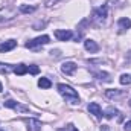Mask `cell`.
<instances>
[{"instance_id": "cell-20", "label": "cell", "mask_w": 131, "mask_h": 131, "mask_svg": "<svg viewBox=\"0 0 131 131\" xmlns=\"http://www.w3.org/2000/svg\"><path fill=\"white\" fill-rule=\"evenodd\" d=\"M121 93H122L121 90H116V89H114V90H107V92H105V96H107V98H116V96H119Z\"/></svg>"}, {"instance_id": "cell-13", "label": "cell", "mask_w": 131, "mask_h": 131, "mask_svg": "<svg viewBox=\"0 0 131 131\" xmlns=\"http://www.w3.org/2000/svg\"><path fill=\"white\" fill-rule=\"evenodd\" d=\"M29 72V66H25V64H18L17 67H14V73L17 76H23Z\"/></svg>"}, {"instance_id": "cell-24", "label": "cell", "mask_w": 131, "mask_h": 131, "mask_svg": "<svg viewBox=\"0 0 131 131\" xmlns=\"http://www.w3.org/2000/svg\"><path fill=\"white\" fill-rule=\"evenodd\" d=\"M124 130H125V131H131V121L125 122V125H124Z\"/></svg>"}, {"instance_id": "cell-18", "label": "cell", "mask_w": 131, "mask_h": 131, "mask_svg": "<svg viewBox=\"0 0 131 131\" xmlns=\"http://www.w3.org/2000/svg\"><path fill=\"white\" fill-rule=\"evenodd\" d=\"M35 9H37L35 6H28V5H21L20 6V12H23V14H31Z\"/></svg>"}, {"instance_id": "cell-25", "label": "cell", "mask_w": 131, "mask_h": 131, "mask_svg": "<svg viewBox=\"0 0 131 131\" xmlns=\"http://www.w3.org/2000/svg\"><path fill=\"white\" fill-rule=\"evenodd\" d=\"M2 90H3V85H2V82H0V92H2Z\"/></svg>"}, {"instance_id": "cell-12", "label": "cell", "mask_w": 131, "mask_h": 131, "mask_svg": "<svg viewBox=\"0 0 131 131\" xmlns=\"http://www.w3.org/2000/svg\"><path fill=\"white\" fill-rule=\"evenodd\" d=\"M117 25H119L121 32H124L125 29H130V28H131V20H130V18H127V17H122V18H119Z\"/></svg>"}, {"instance_id": "cell-1", "label": "cell", "mask_w": 131, "mask_h": 131, "mask_svg": "<svg viewBox=\"0 0 131 131\" xmlns=\"http://www.w3.org/2000/svg\"><path fill=\"white\" fill-rule=\"evenodd\" d=\"M58 89V93L63 96V98L69 102V104H79V96L76 93V90H73L70 85H66V84H58L57 85Z\"/></svg>"}, {"instance_id": "cell-15", "label": "cell", "mask_w": 131, "mask_h": 131, "mask_svg": "<svg viewBox=\"0 0 131 131\" xmlns=\"http://www.w3.org/2000/svg\"><path fill=\"white\" fill-rule=\"evenodd\" d=\"M9 72H14V67L9 64H5V63H0V73L3 75H8Z\"/></svg>"}, {"instance_id": "cell-16", "label": "cell", "mask_w": 131, "mask_h": 131, "mask_svg": "<svg viewBox=\"0 0 131 131\" xmlns=\"http://www.w3.org/2000/svg\"><path fill=\"white\" fill-rule=\"evenodd\" d=\"M116 114H119V111H117L116 108H113V107L107 108V110H105V113H104V116H105L107 119H111V117H113V116H116Z\"/></svg>"}, {"instance_id": "cell-23", "label": "cell", "mask_w": 131, "mask_h": 131, "mask_svg": "<svg viewBox=\"0 0 131 131\" xmlns=\"http://www.w3.org/2000/svg\"><path fill=\"white\" fill-rule=\"evenodd\" d=\"M58 2H60V0H46V6H49V8H50V6L57 5Z\"/></svg>"}, {"instance_id": "cell-10", "label": "cell", "mask_w": 131, "mask_h": 131, "mask_svg": "<svg viewBox=\"0 0 131 131\" xmlns=\"http://www.w3.org/2000/svg\"><path fill=\"white\" fill-rule=\"evenodd\" d=\"M15 46H17V41H15V40H8V41H5V43H0V52H9V50H12Z\"/></svg>"}, {"instance_id": "cell-27", "label": "cell", "mask_w": 131, "mask_h": 131, "mask_svg": "<svg viewBox=\"0 0 131 131\" xmlns=\"http://www.w3.org/2000/svg\"><path fill=\"white\" fill-rule=\"evenodd\" d=\"M0 131H2V130H0Z\"/></svg>"}, {"instance_id": "cell-7", "label": "cell", "mask_w": 131, "mask_h": 131, "mask_svg": "<svg viewBox=\"0 0 131 131\" xmlns=\"http://www.w3.org/2000/svg\"><path fill=\"white\" fill-rule=\"evenodd\" d=\"M89 111H90V114H93L95 117H98V119H101L102 117V110H101V107H99V104H96V102H90L89 104Z\"/></svg>"}, {"instance_id": "cell-26", "label": "cell", "mask_w": 131, "mask_h": 131, "mask_svg": "<svg viewBox=\"0 0 131 131\" xmlns=\"http://www.w3.org/2000/svg\"><path fill=\"white\" fill-rule=\"evenodd\" d=\"M130 105H131V101H130Z\"/></svg>"}, {"instance_id": "cell-9", "label": "cell", "mask_w": 131, "mask_h": 131, "mask_svg": "<svg viewBox=\"0 0 131 131\" xmlns=\"http://www.w3.org/2000/svg\"><path fill=\"white\" fill-rule=\"evenodd\" d=\"M84 47H85V50H89L90 53H96L99 50L98 43L93 41V40H85V41H84Z\"/></svg>"}, {"instance_id": "cell-14", "label": "cell", "mask_w": 131, "mask_h": 131, "mask_svg": "<svg viewBox=\"0 0 131 131\" xmlns=\"http://www.w3.org/2000/svg\"><path fill=\"white\" fill-rule=\"evenodd\" d=\"M50 85H52V82L47 78H40L38 79V87H41V89H50Z\"/></svg>"}, {"instance_id": "cell-19", "label": "cell", "mask_w": 131, "mask_h": 131, "mask_svg": "<svg viewBox=\"0 0 131 131\" xmlns=\"http://www.w3.org/2000/svg\"><path fill=\"white\" fill-rule=\"evenodd\" d=\"M119 81H121V84H122V85H128V84H131V76H130V75H127V73H124V75L121 76V79H119Z\"/></svg>"}, {"instance_id": "cell-22", "label": "cell", "mask_w": 131, "mask_h": 131, "mask_svg": "<svg viewBox=\"0 0 131 131\" xmlns=\"http://www.w3.org/2000/svg\"><path fill=\"white\" fill-rule=\"evenodd\" d=\"M38 72H40V69L37 66H29V73L31 75H38Z\"/></svg>"}, {"instance_id": "cell-3", "label": "cell", "mask_w": 131, "mask_h": 131, "mask_svg": "<svg viewBox=\"0 0 131 131\" xmlns=\"http://www.w3.org/2000/svg\"><path fill=\"white\" fill-rule=\"evenodd\" d=\"M49 41H50L49 35H41V37H37V38L31 40V41H28V43H26V47H28V49H35V47H38V46L47 44Z\"/></svg>"}, {"instance_id": "cell-17", "label": "cell", "mask_w": 131, "mask_h": 131, "mask_svg": "<svg viewBox=\"0 0 131 131\" xmlns=\"http://www.w3.org/2000/svg\"><path fill=\"white\" fill-rule=\"evenodd\" d=\"M95 76L99 78V79H104V81H111V78H110V75L107 73V72H95Z\"/></svg>"}, {"instance_id": "cell-4", "label": "cell", "mask_w": 131, "mask_h": 131, "mask_svg": "<svg viewBox=\"0 0 131 131\" xmlns=\"http://www.w3.org/2000/svg\"><path fill=\"white\" fill-rule=\"evenodd\" d=\"M107 14H108V8H107V6H99V8H96V9L93 11V18L101 25V23L105 21Z\"/></svg>"}, {"instance_id": "cell-11", "label": "cell", "mask_w": 131, "mask_h": 131, "mask_svg": "<svg viewBox=\"0 0 131 131\" xmlns=\"http://www.w3.org/2000/svg\"><path fill=\"white\" fill-rule=\"evenodd\" d=\"M61 70H63V73H66V75H73L75 70H76V64L72 63V61L64 63V64L61 66Z\"/></svg>"}, {"instance_id": "cell-6", "label": "cell", "mask_w": 131, "mask_h": 131, "mask_svg": "<svg viewBox=\"0 0 131 131\" xmlns=\"http://www.w3.org/2000/svg\"><path fill=\"white\" fill-rule=\"evenodd\" d=\"M55 37H57L60 41H69V40L73 37V32H72V31H66V29H57V31H55Z\"/></svg>"}, {"instance_id": "cell-5", "label": "cell", "mask_w": 131, "mask_h": 131, "mask_svg": "<svg viewBox=\"0 0 131 131\" xmlns=\"http://www.w3.org/2000/svg\"><path fill=\"white\" fill-rule=\"evenodd\" d=\"M5 107L12 108V110H15V111H20V113H25V111L29 110L26 105H21V104H18V102H15V101H12V99H8V101L5 102Z\"/></svg>"}, {"instance_id": "cell-8", "label": "cell", "mask_w": 131, "mask_h": 131, "mask_svg": "<svg viewBox=\"0 0 131 131\" xmlns=\"http://www.w3.org/2000/svg\"><path fill=\"white\" fill-rule=\"evenodd\" d=\"M25 122H26V125H28V131H40L41 130V122H40L38 119L31 117V119H26Z\"/></svg>"}, {"instance_id": "cell-21", "label": "cell", "mask_w": 131, "mask_h": 131, "mask_svg": "<svg viewBox=\"0 0 131 131\" xmlns=\"http://www.w3.org/2000/svg\"><path fill=\"white\" fill-rule=\"evenodd\" d=\"M57 131H78V130H76V127H75V125L69 124L67 127H64V128H60V130H57Z\"/></svg>"}, {"instance_id": "cell-2", "label": "cell", "mask_w": 131, "mask_h": 131, "mask_svg": "<svg viewBox=\"0 0 131 131\" xmlns=\"http://www.w3.org/2000/svg\"><path fill=\"white\" fill-rule=\"evenodd\" d=\"M17 17V9L12 6H6L0 9V23H8Z\"/></svg>"}]
</instances>
